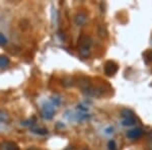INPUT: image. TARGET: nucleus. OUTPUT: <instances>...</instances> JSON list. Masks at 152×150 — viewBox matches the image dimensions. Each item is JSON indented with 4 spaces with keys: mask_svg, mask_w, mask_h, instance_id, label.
Listing matches in <instances>:
<instances>
[{
    "mask_svg": "<svg viewBox=\"0 0 152 150\" xmlns=\"http://www.w3.org/2000/svg\"><path fill=\"white\" fill-rule=\"evenodd\" d=\"M82 150H89V149H88V148H84V149H82Z\"/></svg>",
    "mask_w": 152,
    "mask_h": 150,
    "instance_id": "5701e85b",
    "label": "nucleus"
},
{
    "mask_svg": "<svg viewBox=\"0 0 152 150\" xmlns=\"http://www.w3.org/2000/svg\"><path fill=\"white\" fill-rule=\"evenodd\" d=\"M7 43V39L4 37V35H2V34H0V46H4L6 45Z\"/></svg>",
    "mask_w": 152,
    "mask_h": 150,
    "instance_id": "dca6fc26",
    "label": "nucleus"
},
{
    "mask_svg": "<svg viewBox=\"0 0 152 150\" xmlns=\"http://www.w3.org/2000/svg\"><path fill=\"white\" fill-rule=\"evenodd\" d=\"M121 116L123 119H128V118H131V117H134V114L131 110H128V109H123L121 110Z\"/></svg>",
    "mask_w": 152,
    "mask_h": 150,
    "instance_id": "6e6552de",
    "label": "nucleus"
},
{
    "mask_svg": "<svg viewBox=\"0 0 152 150\" xmlns=\"http://www.w3.org/2000/svg\"><path fill=\"white\" fill-rule=\"evenodd\" d=\"M28 150H37L36 148H34V147H31V148H29Z\"/></svg>",
    "mask_w": 152,
    "mask_h": 150,
    "instance_id": "4be33fe9",
    "label": "nucleus"
},
{
    "mask_svg": "<svg viewBox=\"0 0 152 150\" xmlns=\"http://www.w3.org/2000/svg\"><path fill=\"white\" fill-rule=\"evenodd\" d=\"M0 150H19V147L14 142L4 141L0 144Z\"/></svg>",
    "mask_w": 152,
    "mask_h": 150,
    "instance_id": "39448f33",
    "label": "nucleus"
},
{
    "mask_svg": "<svg viewBox=\"0 0 152 150\" xmlns=\"http://www.w3.org/2000/svg\"><path fill=\"white\" fill-rule=\"evenodd\" d=\"M145 59L148 62H152V50L148 51V52L145 54Z\"/></svg>",
    "mask_w": 152,
    "mask_h": 150,
    "instance_id": "f3484780",
    "label": "nucleus"
},
{
    "mask_svg": "<svg viewBox=\"0 0 152 150\" xmlns=\"http://www.w3.org/2000/svg\"><path fill=\"white\" fill-rule=\"evenodd\" d=\"M107 146H109V150H117V145L114 140H111L109 142V144H107Z\"/></svg>",
    "mask_w": 152,
    "mask_h": 150,
    "instance_id": "4468645a",
    "label": "nucleus"
},
{
    "mask_svg": "<svg viewBox=\"0 0 152 150\" xmlns=\"http://www.w3.org/2000/svg\"><path fill=\"white\" fill-rule=\"evenodd\" d=\"M65 150H76L75 147H73V146H69V147H67Z\"/></svg>",
    "mask_w": 152,
    "mask_h": 150,
    "instance_id": "412c9836",
    "label": "nucleus"
},
{
    "mask_svg": "<svg viewBox=\"0 0 152 150\" xmlns=\"http://www.w3.org/2000/svg\"><path fill=\"white\" fill-rule=\"evenodd\" d=\"M31 132L35 133V134H38V135L48 134V130L45 129V128H33V129H31Z\"/></svg>",
    "mask_w": 152,
    "mask_h": 150,
    "instance_id": "9d476101",
    "label": "nucleus"
},
{
    "mask_svg": "<svg viewBox=\"0 0 152 150\" xmlns=\"http://www.w3.org/2000/svg\"><path fill=\"white\" fill-rule=\"evenodd\" d=\"M79 55L81 56L82 58H87L90 56V50L88 49H82V48H79Z\"/></svg>",
    "mask_w": 152,
    "mask_h": 150,
    "instance_id": "9b49d317",
    "label": "nucleus"
},
{
    "mask_svg": "<svg viewBox=\"0 0 152 150\" xmlns=\"http://www.w3.org/2000/svg\"><path fill=\"white\" fill-rule=\"evenodd\" d=\"M148 148L152 150V132L148 135Z\"/></svg>",
    "mask_w": 152,
    "mask_h": 150,
    "instance_id": "a211bd4d",
    "label": "nucleus"
},
{
    "mask_svg": "<svg viewBox=\"0 0 152 150\" xmlns=\"http://www.w3.org/2000/svg\"><path fill=\"white\" fill-rule=\"evenodd\" d=\"M54 114H55V110H54V105L52 102H46L43 105L42 108V117L45 120H51L53 119Z\"/></svg>",
    "mask_w": 152,
    "mask_h": 150,
    "instance_id": "f257e3e1",
    "label": "nucleus"
},
{
    "mask_svg": "<svg viewBox=\"0 0 152 150\" xmlns=\"http://www.w3.org/2000/svg\"><path fill=\"white\" fill-rule=\"evenodd\" d=\"M86 14L84 13V12H79V13L76 14L75 16V23L77 24V26H83L85 23H86Z\"/></svg>",
    "mask_w": 152,
    "mask_h": 150,
    "instance_id": "423d86ee",
    "label": "nucleus"
},
{
    "mask_svg": "<svg viewBox=\"0 0 152 150\" xmlns=\"http://www.w3.org/2000/svg\"><path fill=\"white\" fill-rule=\"evenodd\" d=\"M105 133H107V134H111V133H112V134H113V133H114V129H113V128H109Z\"/></svg>",
    "mask_w": 152,
    "mask_h": 150,
    "instance_id": "aec40b11",
    "label": "nucleus"
},
{
    "mask_svg": "<svg viewBox=\"0 0 152 150\" xmlns=\"http://www.w3.org/2000/svg\"><path fill=\"white\" fill-rule=\"evenodd\" d=\"M118 69H119L118 65L115 62H113V61H107V62L104 64V73L107 76L115 75L117 73Z\"/></svg>",
    "mask_w": 152,
    "mask_h": 150,
    "instance_id": "f03ea898",
    "label": "nucleus"
},
{
    "mask_svg": "<svg viewBox=\"0 0 152 150\" xmlns=\"http://www.w3.org/2000/svg\"><path fill=\"white\" fill-rule=\"evenodd\" d=\"M35 119H29V120H26V121H23V122H21V125L23 126H31V125H34L35 124Z\"/></svg>",
    "mask_w": 152,
    "mask_h": 150,
    "instance_id": "ddd939ff",
    "label": "nucleus"
},
{
    "mask_svg": "<svg viewBox=\"0 0 152 150\" xmlns=\"http://www.w3.org/2000/svg\"><path fill=\"white\" fill-rule=\"evenodd\" d=\"M135 124H136V118H135V116L134 117L128 118V119H123V121H122V125L126 127L134 126Z\"/></svg>",
    "mask_w": 152,
    "mask_h": 150,
    "instance_id": "0eeeda50",
    "label": "nucleus"
},
{
    "mask_svg": "<svg viewBox=\"0 0 152 150\" xmlns=\"http://www.w3.org/2000/svg\"><path fill=\"white\" fill-rule=\"evenodd\" d=\"M9 120V117H8V114L4 110H0V121L1 122H8Z\"/></svg>",
    "mask_w": 152,
    "mask_h": 150,
    "instance_id": "f8f14e48",
    "label": "nucleus"
},
{
    "mask_svg": "<svg viewBox=\"0 0 152 150\" xmlns=\"http://www.w3.org/2000/svg\"><path fill=\"white\" fill-rule=\"evenodd\" d=\"M143 134V130L141 128H134V129L129 130L128 133H127V137L132 140L135 139H139Z\"/></svg>",
    "mask_w": 152,
    "mask_h": 150,
    "instance_id": "7ed1b4c3",
    "label": "nucleus"
},
{
    "mask_svg": "<svg viewBox=\"0 0 152 150\" xmlns=\"http://www.w3.org/2000/svg\"><path fill=\"white\" fill-rule=\"evenodd\" d=\"M92 39L88 36H83L79 41V48L82 49H88L89 50L90 47L92 46Z\"/></svg>",
    "mask_w": 152,
    "mask_h": 150,
    "instance_id": "20e7f679",
    "label": "nucleus"
},
{
    "mask_svg": "<svg viewBox=\"0 0 152 150\" xmlns=\"http://www.w3.org/2000/svg\"><path fill=\"white\" fill-rule=\"evenodd\" d=\"M9 65V59L6 56H0V68H5Z\"/></svg>",
    "mask_w": 152,
    "mask_h": 150,
    "instance_id": "1a4fd4ad",
    "label": "nucleus"
},
{
    "mask_svg": "<svg viewBox=\"0 0 152 150\" xmlns=\"http://www.w3.org/2000/svg\"><path fill=\"white\" fill-rule=\"evenodd\" d=\"M61 102V98L58 97H52V104L53 105H59Z\"/></svg>",
    "mask_w": 152,
    "mask_h": 150,
    "instance_id": "2eb2a0df",
    "label": "nucleus"
},
{
    "mask_svg": "<svg viewBox=\"0 0 152 150\" xmlns=\"http://www.w3.org/2000/svg\"><path fill=\"white\" fill-rule=\"evenodd\" d=\"M77 109H78V110H80V112H83V113H86L87 110H88V108L84 107V105H78Z\"/></svg>",
    "mask_w": 152,
    "mask_h": 150,
    "instance_id": "6ab92c4d",
    "label": "nucleus"
}]
</instances>
